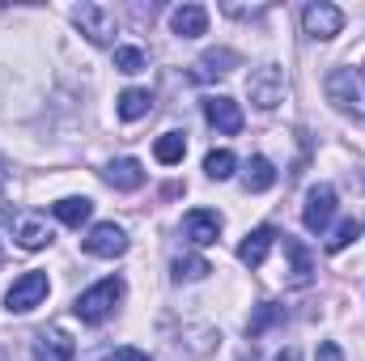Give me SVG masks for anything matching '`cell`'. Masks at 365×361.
I'll return each instance as SVG.
<instances>
[{
    "mask_svg": "<svg viewBox=\"0 0 365 361\" xmlns=\"http://www.w3.org/2000/svg\"><path fill=\"white\" fill-rule=\"evenodd\" d=\"M361 230H365V225L357 221V217H349V221H340V225L331 230V238H327V255H340L344 247H353V243L361 238Z\"/></svg>",
    "mask_w": 365,
    "mask_h": 361,
    "instance_id": "d4e9b609",
    "label": "cell"
},
{
    "mask_svg": "<svg viewBox=\"0 0 365 361\" xmlns=\"http://www.w3.org/2000/svg\"><path fill=\"white\" fill-rule=\"evenodd\" d=\"M314 361H344V353H340V345L323 340V345H319V353H314Z\"/></svg>",
    "mask_w": 365,
    "mask_h": 361,
    "instance_id": "4316f807",
    "label": "cell"
},
{
    "mask_svg": "<svg viewBox=\"0 0 365 361\" xmlns=\"http://www.w3.org/2000/svg\"><path fill=\"white\" fill-rule=\"evenodd\" d=\"M47 293H51L47 272H21V276L13 280V289L4 293V310H9V315H30L34 306L47 302Z\"/></svg>",
    "mask_w": 365,
    "mask_h": 361,
    "instance_id": "277c9868",
    "label": "cell"
},
{
    "mask_svg": "<svg viewBox=\"0 0 365 361\" xmlns=\"http://www.w3.org/2000/svg\"><path fill=\"white\" fill-rule=\"evenodd\" d=\"M73 26L90 39L93 47H110L115 34H119V17L110 4H98V0H81L73 4Z\"/></svg>",
    "mask_w": 365,
    "mask_h": 361,
    "instance_id": "3957f363",
    "label": "cell"
},
{
    "mask_svg": "<svg viewBox=\"0 0 365 361\" xmlns=\"http://www.w3.org/2000/svg\"><path fill=\"white\" fill-rule=\"evenodd\" d=\"M149 106H153V93L149 90H123L119 93V119H145L149 115Z\"/></svg>",
    "mask_w": 365,
    "mask_h": 361,
    "instance_id": "7402d4cb",
    "label": "cell"
},
{
    "mask_svg": "<svg viewBox=\"0 0 365 361\" xmlns=\"http://www.w3.org/2000/svg\"><path fill=\"white\" fill-rule=\"evenodd\" d=\"M182 238L195 243V247H212V243L221 238V213H212V208H191V213L182 217Z\"/></svg>",
    "mask_w": 365,
    "mask_h": 361,
    "instance_id": "30bf717a",
    "label": "cell"
},
{
    "mask_svg": "<svg viewBox=\"0 0 365 361\" xmlns=\"http://www.w3.org/2000/svg\"><path fill=\"white\" fill-rule=\"evenodd\" d=\"M212 272V264L204 260V255H179L175 264H170V280L175 285H195V280H204Z\"/></svg>",
    "mask_w": 365,
    "mask_h": 361,
    "instance_id": "ffe728a7",
    "label": "cell"
},
{
    "mask_svg": "<svg viewBox=\"0 0 365 361\" xmlns=\"http://www.w3.org/2000/svg\"><path fill=\"white\" fill-rule=\"evenodd\" d=\"M102 183L115 187V191H136V187H145V166L136 158H119L102 171Z\"/></svg>",
    "mask_w": 365,
    "mask_h": 361,
    "instance_id": "2e32d148",
    "label": "cell"
},
{
    "mask_svg": "<svg viewBox=\"0 0 365 361\" xmlns=\"http://www.w3.org/2000/svg\"><path fill=\"white\" fill-rule=\"evenodd\" d=\"M204 119H208L221 136H238V132H242V106H238L234 98H225V93L204 98Z\"/></svg>",
    "mask_w": 365,
    "mask_h": 361,
    "instance_id": "9c48e42d",
    "label": "cell"
},
{
    "mask_svg": "<svg viewBox=\"0 0 365 361\" xmlns=\"http://www.w3.org/2000/svg\"><path fill=\"white\" fill-rule=\"evenodd\" d=\"M106 361H149V353H140V349H115Z\"/></svg>",
    "mask_w": 365,
    "mask_h": 361,
    "instance_id": "83f0119b",
    "label": "cell"
},
{
    "mask_svg": "<svg viewBox=\"0 0 365 361\" xmlns=\"http://www.w3.org/2000/svg\"><path fill=\"white\" fill-rule=\"evenodd\" d=\"M280 247H284V255H289V285H293V289H306V285L314 280V260H310L306 243L284 234V238H280Z\"/></svg>",
    "mask_w": 365,
    "mask_h": 361,
    "instance_id": "4fadbf2b",
    "label": "cell"
},
{
    "mask_svg": "<svg viewBox=\"0 0 365 361\" xmlns=\"http://www.w3.org/2000/svg\"><path fill=\"white\" fill-rule=\"evenodd\" d=\"M238 68V56L230 51V47H212V51H204L195 64H191V81H221V77H230Z\"/></svg>",
    "mask_w": 365,
    "mask_h": 361,
    "instance_id": "8fae6325",
    "label": "cell"
},
{
    "mask_svg": "<svg viewBox=\"0 0 365 361\" xmlns=\"http://www.w3.org/2000/svg\"><path fill=\"white\" fill-rule=\"evenodd\" d=\"M280 323H284V306H276V302H259L255 315L247 319V336L259 340L264 332H272V327H280Z\"/></svg>",
    "mask_w": 365,
    "mask_h": 361,
    "instance_id": "d6986e66",
    "label": "cell"
},
{
    "mask_svg": "<svg viewBox=\"0 0 365 361\" xmlns=\"http://www.w3.org/2000/svg\"><path fill=\"white\" fill-rule=\"evenodd\" d=\"M302 30H306L314 43H327V39H336V34L344 30V13H340L336 4H327V0H314V4L302 9Z\"/></svg>",
    "mask_w": 365,
    "mask_h": 361,
    "instance_id": "52a82bcc",
    "label": "cell"
},
{
    "mask_svg": "<svg viewBox=\"0 0 365 361\" xmlns=\"http://www.w3.org/2000/svg\"><path fill=\"white\" fill-rule=\"evenodd\" d=\"M242 187L247 191H268V187H276V166L268 158H251L247 162V175H242Z\"/></svg>",
    "mask_w": 365,
    "mask_h": 361,
    "instance_id": "44dd1931",
    "label": "cell"
},
{
    "mask_svg": "<svg viewBox=\"0 0 365 361\" xmlns=\"http://www.w3.org/2000/svg\"><path fill=\"white\" fill-rule=\"evenodd\" d=\"M13 238H17V247H21V251H43V247H51V238H56V234H51L47 217H34V213H30V217H21V221H17Z\"/></svg>",
    "mask_w": 365,
    "mask_h": 361,
    "instance_id": "e0dca14e",
    "label": "cell"
},
{
    "mask_svg": "<svg viewBox=\"0 0 365 361\" xmlns=\"http://www.w3.org/2000/svg\"><path fill=\"white\" fill-rule=\"evenodd\" d=\"M119 302H123V280H119V276H106V280L90 285L86 293H77L73 315H77L81 323L98 327V323H106V319L115 315V306H119Z\"/></svg>",
    "mask_w": 365,
    "mask_h": 361,
    "instance_id": "7a4b0ae2",
    "label": "cell"
},
{
    "mask_svg": "<svg viewBox=\"0 0 365 361\" xmlns=\"http://www.w3.org/2000/svg\"><path fill=\"white\" fill-rule=\"evenodd\" d=\"M276 238H280V234H276L272 225H259V230H251V234L242 238V247H238V260H242L247 268H259V264L268 260V251L276 247Z\"/></svg>",
    "mask_w": 365,
    "mask_h": 361,
    "instance_id": "9a60e30c",
    "label": "cell"
},
{
    "mask_svg": "<svg viewBox=\"0 0 365 361\" xmlns=\"http://www.w3.org/2000/svg\"><path fill=\"white\" fill-rule=\"evenodd\" d=\"M234 171H238V158H234L230 149H212V153L204 158V175H208L212 183L234 179Z\"/></svg>",
    "mask_w": 365,
    "mask_h": 361,
    "instance_id": "cb8c5ba5",
    "label": "cell"
},
{
    "mask_svg": "<svg viewBox=\"0 0 365 361\" xmlns=\"http://www.w3.org/2000/svg\"><path fill=\"white\" fill-rule=\"evenodd\" d=\"M323 93H327V102L340 115L365 123V73L361 68H331L323 77Z\"/></svg>",
    "mask_w": 365,
    "mask_h": 361,
    "instance_id": "6da1fadb",
    "label": "cell"
},
{
    "mask_svg": "<svg viewBox=\"0 0 365 361\" xmlns=\"http://www.w3.org/2000/svg\"><path fill=\"white\" fill-rule=\"evenodd\" d=\"M247 93H251V106H259V111H276V106L284 102V73H280L276 64H259V68H251V77H247Z\"/></svg>",
    "mask_w": 365,
    "mask_h": 361,
    "instance_id": "5b68a950",
    "label": "cell"
},
{
    "mask_svg": "<svg viewBox=\"0 0 365 361\" xmlns=\"http://www.w3.org/2000/svg\"><path fill=\"white\" fill-rule=\"evenodd\" d=\"M115 68L132 77V73H145V68H149V60H145V51H140V47H115Z\"/></svg>",
    "mask_w": 365,
    "mask_h": 361,
    "instance_id": "484cf974",
    "label": "cell"
},
{
    "mask_svg": "<svg viewBox=\"0 0 365 361\" xmlns=\"http://www.w3.org/2000/svg\"><path fill=\"white\" fill-rule=\"evenodd\" d=\"M170 30H175L179 39H200V34H208V9H204V4H179V9H170Z\"/></svg>",
    "mask_w": 365,
    "mask_h": 361,
    "instance_id": "5bb4252c",
    "label": "cell"
},
{
    "mask_svg": "<svg viewBox=\"0 0 365 361\" xmlns=\"http://www.w3.org/2000/svg\"><path fill=\"white\" fill-rule=\"evenodd\" d=\"M73 357H77V345L68 340V332L43 327L34 336V361H73Z\"/></svg>",
    "mask_w": 365,
    "mask_h": 361,
    "instance_id": "7c38bea8",
    "label": "cell"
},
{
    "mask_svg": "<svg viewBox=\"0 0 365 361\" xmlns=\"http://www.w3.org/2000/svg\"><path fill=\"white\" fill-rule=\"evenodd\" d=\"M336 187L331 183H314L310 191H306V204H302V221H306V230L310 234H323L327 225H331V217H336Z\"/></svg>",
    "mask_w": 365,
    "mask_h": 361,
    "instance_id": "8992f818",
    "label": "cell"
},
{
    "mask_svg": "<svg viewBox=\"0 0 365 361\" xmlns=\"http://www.w3.org/2000/svg\"><path fill=\"white\" fill-rule=\"evenodd\" d=\"M0 255H4V251H0Z\"/></svg>",
    "mask_w": 365,
    "mask_h": 361,
    "instance_id": "f1b7e54d",
    "label": "cell"
},
{
    "mask_svg": "<svg viewBox=\"0 0 365 361\" xmlns=\"http://www.w3.org/2000/svg\"><path fill=\"white\" fill-rule=\"evenodd\" d=\"M51 213H56V221H64V225L81 230V225L93 217V200H90V195H64V200H56V204H51Z\"/></svg>",
    "mask_w": 365,
    "mask_h": 361,
    "instance_id": "ac0fdd59",
    "label": "cell"
},
{
    "mask_svg": "<svg viewBox=\"0 0 365 361\" xmlns=\"http://www.w3.org/2000/svg\"><path fill=\"white\" fill-rule=\"evenodd\" d=\"M81 243H86V251L98 255V260H119L128 251V230L115 225V221H98V225H90V234Z\"/></svg>",
    "mask_w": 365,
    "mask_h": 361,
    "instance_id": "ba28073f",
    "label": "cell"
},
{
    "mask_svg": "<svg viewBox=\"0 0 365 361\" xmlns=\"http://www.w3.org/2000/svg\"><path fill=\"white\" fill-rule=\"evenodd\" d=\"M182 153H187V136H182V132H166V136H158V145H153V158H158L162 166H179Z\"/></svg>",
    "mask_w": 365,
    "mask_h": 361,
    "instance_id": "603a6c76",
    "label": "cell"
}]
</instances>
